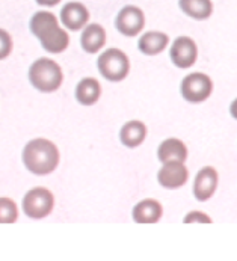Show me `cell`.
<instances>
[{
	"label": "cell",
	"instance_id": "obj_1",
	"mask_svg": "<svg viewBox=\"0 0 237 261\" xmlns=\"http://www.w3.org/2000/svg\"><path fill=\"white\" fill-rule=\"evenodd\" d=\"M31 32L40 39L41 45L48 53H62L70 45V37L65 29L59 26L55 14L40 11L31 18Z\"/></svg>",
	"mask_w": 237,
	"mask_h": 261
},
{
	"label": "cell",
	"instance_id": "obj_2",
	"mask_svg": "<svg viewBox=\"0 0 237 261\" xmlns=\"http://www.w3.org/2000/svg\"><path fill=\"white\" fill-rule=\"evenodd\" d=\"M61 155L58 147L44 138L32 139L23 149V163L35 175L51 174L59 165Z\"/></svg>",
	"mask_w": 237,
	"mask_h": 261
},
{
	"label": "cell",
	"instance_id": "obj_3",
	"mask_svg": "<svg viewBox=\"0 0 237 261\" xmlns=\"http://www.w3.org/2000/svg\"><path fill=\"white\" fill-rule=\"evenodd\" d=\"M29 80L41 92H55L61 88L64 74L61 67L48 58H40L29 68Z\"/></svg>",
	"mask_w": 237,
	"mask_h": 261
},
{
	"label": "cell",
	"instance_id": "obj_4",
	"mask_svg": "<svg viewBox=\"0 0 237 261\" xmlns=\"http://www.w3.org/2000/svg\"><path fill=\"white\" fill-rule=\"evenodd\" d=\"M98 71L104 79L111 80V82H121L124 80L128 71H130V59L128 56L119 50V48H109L104 50L98 61Z\"/></svg>",
	"mask_w": 237,
	"mask_h": 261
},
{
	"label": "cell",
	"instance_id": "obj_5",
	"mask_svg": "<svg viewBox=\"0 0 237 261\" xmlns=\"http://www.w3.org/2000/svg\"><path fill=\"white\" fill-rule=\"evenodd\" d=\"M55 207V196L45 187H34L23 198V212L31 219L47 218Z\"/></svg>",
	"mask_w": 237,
	"mask_h": 261
},
{
	"label": "cell",
	"instance_id": "obj_6",
	"mask_svg": "<svg viewBox=\"0 0 237 261\" xmlns=\"http://www.w3.org/2000/svg\"><path fill=\"white\" fill-rule=\"evenodd\" d=\"M213 92V82L204 73H192L181 80V95L189 103H202Z\"/></svg>",
	"mask_w": 237,
	"mask_h": 261
},
{
	"label": "cell",
	"instance_id": "obj_7",
	"mask_svg": "<svg viewBox=\"0 0 237 261\" xmlns=\"http://www.w3.org/2000/svg\"><path fill=\"white\" fill-rule=\"evenodd\" d=\"M115 26L124 37H138L145 28V14L139 6L127 5L118 12L115 18Z\"/></svg>",
	"mask_w": 237,
	"mask_h": 261
},
{
	"label": "cell",
	"instance_id": "obj_8",
	"mask_svg": "<svg viewBox=\"0 0 237 261\" xmlns=\"http://www.w3.org/2000/svg\"><path fill=\"white\" fill-rule=\"evenodd\" d=\"M171 61L178 68H191L198 59V45L191 37H178L174 39L169 50Z\"/></svg>",
	"mask_w": 237,
	"mask_h": 261
},
{
	"label": "cell",
	"instance_id": "obj_9",
	"mask_svg": "<svg viewBox=\"0 0 237 261\" xmlns=\"http://www.w3.org/2000/svg\"><path fill=\"white\" fill-rule=\"evenodd\" d=\"M189 180V171L185 162H168L163 163L157 174L159 185L165 189H178L185 186Z\"/></svg>",
	"mask_w": 237,
	"mask_h": 261
},
{
	"label": "cell",
	"instance_id": "obj_10",
	"mask_svg": "<svg viewBox=\"0 0 237 261\" xmlns=\"http://www.w3.org/2000/svg\"><path fill=\"white\" fill-rule=\"evenodd\" d=\"M218 183H219V175L218 171L213 166H204L198 171L195 181H194V195L198 201L204 202L208 201L216 189H218Z\"/></svg>",
	"mask_w": 237,
	"mask_h": 261
},
{
	"label": "cell",
	"instance_id": "obj_11",
	"mask_svg": "<svg viewBox=\"0 0 237 261\" xmlns=\"http://www.w3.org/2000/svg\"><path fill=\"white\" fill-rule=\"evenodd\" d=\"M61 21L68 31H80L89 21V11L80 2H68L61 9Z\"/></svg>",
	"mask_w": 237,
	"mask_h": 261
},
{
	"label": "cell",
	"instance_id": "obj_12",
	"mask_svg": "<svg viewBox=\"0 0 237 261\" xmlns=\"http://www.w3.org/2000/svg\"><path fill=\"white\" fill-rule=\"evenodd\" d=\"M131 216L138 224H157L163 216V207L157 199L147 198L133 207Z\"/></svg>",
	"mask_w": 237,
	"mask_h": 261
},
{
	"label": "cell",
	"instance_id": "obj_13",
	"mask_svg": "<svg viewBox=\"0 0 237 261\" xmlns=\"http://www.w3.org/2000/svg\"><path fill=\"white\" fill-rule=\"evenodd\" d=\"M106 44V31L98 23H91L83 28L82 37H80V45L86 53H98Z\"/></svg>",
	"mask_w": 237,
	"mask_h": 261
},
{
	"label": "cell",
	"instance_id": "obj_14",
	"mask_svg": "<svg viewBox=\"0 0 237 261\" xmlns=\"http://www.w3.org/2000/svg\"><path fill=\"white\" fill-rule=\"evenodd\" d=\"M145 138H147V125L142 121L133 119V121L125 122L121 127L119 139H121L122 145L127 147V148L141 147L144 144Z\"/></svg>",
	"mask_w": 237,
	"mask_h": 261
},
{
	"label": "cell",
	"instance_id": "obj_15",
	"mask_svg": "<svg viewBox=\"0 0 237 261\" xmlns=\"http://www.w3.org/2000/svg\"><path fill=\"white\" fill-rule=\"evenodd\" d=\"M157 157L162 163L168 162H186L188 159V147L183 141L177 138L165 139L157 149Z\"/></svg>",
	"mask_w": 237,
	"mask_h": 261
},
{
	"label": "cell",
	"instance_id": "obj_16",
	"mask_svg": "<svg viewBox=\"0 0 237 261\" xmlns=\"http://www.w3.org/2000/svg\"><path fill=\"white\" fill-rule=\"evenodd\" d=\"M168 44H169V37L165 32L150 31V32H145L142 37L139 38L138 47L144 55L156 56L159 53H162L163 50H166Z\"/></svg>",
	"mask_w": 237,
	"mask_h": 261
},
{
	"label": "cell",
	"instance_id": "obj_17",
	"mask_svg": "<svg viewBox=\"0 0 237 261\" xmlns=\"http://www.w3.org/2000/svg\"><path fill=\"white\" fill-rule=\"evenodd\" d=\"M101 97V85L94 77H85L76 86V98L83 106L95 105Z\"/></svg>",
	"mask_w": 237,
	"mask_h": 261
},
{
	"label": "cell",
	"instance_id": "obj_18",
	"mask_svg": "<svg viewBox=\"0 0 237 261\" xmlns=\"http://www.w3.org/2000/svg\"><path fill=\"white\" fill-rule=\"evenodd\" d=\"M178 6L188 17L198 21L207 20L213 14L212 0H178Z\"/></svg>",
	"mask_w": 237,
	"mask_h": 261
},
{
	"label": "cell",
	"instance_id": "obj_19",
	"mask_svg": "<svg viewBox=\"0 0 237 261\" xmlns=\"http://www.w3.org/2000/svg\"><path fill=\"white\" fill-rule=\"evenodd\" d=\"M18 219L17 204L11 198H0V224H14Z\"/></svg>",
	"mask_w": 237,
	"mask_h": 261
},
{
	"label": "cell",
	"instance_id": "obj_20",
	"mask_svg": "<svg viewBox=\"0 0 237 261\" xmlns=\"http://www.w3.org/2000/svg\"><path fill=\"white\" fill-rule=\"evenodd\" d=\"M12 38L11 35L5 31V29H0V61L6 59L11 51H12Z\"/></svg>",
	"mask_w": 237,
	"mask_h": 261
},
{
	"label": "cell",
	"instance_id": "obj_21",
	"mask_svg": "<svg viewBox=\"0 0 237 261\" xmlns=\"http://www.w3.org/2000/svg\"><path fill=\"white\" fill-rule=\"evenodd\" d=\"M185 224H194V222H199V224H212V219L208 215L202 213V212H191L185 216L183 219Z\"/></svg>",
	"mask_w": 237,
	"mask_h": 261
},
{
	"label": "cell",
	"instance_id": "obj_22",
	"mask_svg": "<svg viewBox=\"0 0 237 261\" xmlns=\"http://www.w3.org/2000/svg\"><path fill=\"white\" fill-rule=\"evenodd\" d=\"M61 0H37V3L41 6H56Z\"/></svg>",
	"mask_w": 237,
	"mask_h": 261
},
{
	"label": "cell",
	"instance_id": "obj_23",
	"mask_svg": "<svg viewBox=\"0 0 237 261\" xmlns=\"http://www.w3.org/2000/svg\"><path fill=\"white\" fill-rule=\"evenodd\" d=\"M230 113H231V116L237 119V98L231 103V106H230Z\"/></svg>",
	"mask_w": 237,
	"mask_h": 261
}]
</instances>
